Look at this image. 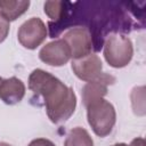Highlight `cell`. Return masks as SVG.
I'll return each instance as SVG.
<instances>
[{"label":"cell","mask_w":146,"mask_h":146,"mask_svg":"<svg viewBox=\"0 0 146 146\" xmlns=\"http://www.w3.org/2000/svg\"><path fill=\"white\" fill-rule=\"evenodd\" d=\"M29 89L34 96L42 98L47 115L52 123L59 124L67 121L75 111L74 90L44 70L35 68L31 72Z\"/></svg>","instance_id":"1"},{"label":"cell","mask_w":146,"mask_h":146,"mask_svg":"<svg viewBox=\"0 0 146 146\" xmlns=\"http://www.w3.org/2000/svg\"><path fill=\"white\" fill-rule=\"evenodd\" d=\"M86 108L88 123L92 131L98 137L108 136L116 122V112L113 104L100 98L86 106Z\"/></svg>","instance_id":"2"},{"label":"cell","mask_w":146,"mask_h":146,"mask_svg":"<svg viewBox=\"0 0 146 146\" xmlns=\"http://www.w3.org/2000/svg\"><path fill=\"white\" fill-rule=\"evenodd\" d=\"M103 54L107 64L114 68L127 66L133 56V47L130 38L120 33H111L105 42Z\"/></svg>","instance_id":"3"},{"label":"cell","mask_w":146,"mask_h":146,"mask_svg":"<svg viewBox=\"0 0 146 146\" xmlns=\"http://www.w3.org/2000/svg\"><path fill=\"white\" fill-rule=\"evenodd\" d=\"M48 31L46 24L39 17H31L18 29V42L26 49H36L47 38Z\"/></svg>","instance_id":"4"},{"label":"cell","mask_w":146,"mask_h":146,"mask_svg":"<svg viewBox=\"0 0 146 146\" xmlns=\"http://www.w3.org/2000/svg\"><path fill=\"white\" fill-rule=\"evenodd\" d=\"M62 39L68 44L71 57L73 59H78L91 54L94 48L91 33L87 27L83 26H75L67 30L63 34Z\"/></svg>","instance_id":"5"},{"label":"cell","mask_w":146,"mask_h":146,"mask_svg":"<svg viewBox=\"0 0 146 146\" xmlns=\"http://www.w3.org/2000/svg\"><path fill=\"white\" fill-rule=\"evenodd\" d=\"M39 58L47 65L63 66L72 57L68 44L60 38L46 43L39 51Z\"/></svg>","instance_id":"6"},{"label":"cell","mask_w":146,"mask_h":146,"mask_svg":"<svg viewBox=\"0 0 146 146\" xmlns=\"http://www.w3.org/2000/svg\"><path fill=\"white\" fill-rule=\"evenodd\" d=\"M73 73L82 81L89 82L97 79L103 71L102 59L96 54H89L84 57L72 59L71 64Z\"/></svg>","instance_id":"7"},{"label":"cell","mask_w":146,"mask_h":146,"mask_svg":"<svg viewBox=\"0 0 146 146\" xmlns=\"http://www.w3.org/2000/svg\"><path fill=\"white\" fill-rule=\"evenodd\" d=\"M115 82V78L107 73H102L97 79L89 81L84 84L81 91L82 103L84 106L104 98L107 95V87Z\"/></svg>","instance_id":"8"},{"label":"cell","mask_w":146,"mask_h":146,"mask_svg":"<svg viewBox=\"0 0 146 146\" xmlns=\"http://www.w3.org/2000/svg\"><path fill=\"white\" fill-rule=\"evenodd\" d=\"M25 96V84L24 82L11 76L2 80L0 84V99L7 105H15L19 103Z\"/></svg>","instance_id":"9"},{"label":"cell","mask_w":146,"mask_h":146,"mask_svg":"<svg viewBox=\"0 0 146 146\" xmlns=\"http://www.w3.org/2000/svg\"><path fill=\"white\" fill-rule=\"evenodd\" d=\"M29 7V0H0V14L9 23L27 11Z\"/></svg>","instance_id":"10"},{"label":"cell","mask_w":146,"mask_h":146,"mask_svg":"<svg viewBox=\"0 0 146 146\" xmlns=\"http://www.w3.org/2000/svg\"><path fill=\"white\" fill-rule=\"evenodd\" d=\"M64 146H94V140L84 128L75 127L68 131Z\"/></svg>","instance_id":"11"},{"label":"cell","mask_w":146,"mask_h":146,"mask_svg":"<svg viewBox=\"0 0 146 146\" xmlns=\"http://www.w3.org/2000/svg\"><path fill=\"white\" fill-rule=\"evenodd\" d=\"M64 6L65 2L63 1H47L44 3V13L51 21L58 22L64 15Z\"/></svg>","instance_id":"12"},{"label":"cell","mask_w":146,"mask_h":146,"mask_svg":"<svg viewBox=\"0 0 146 146\" xmlns=\"http://www.w3.org/2000/svg\"><path fill=\"white\" fill-rule=\"evenodd\" d=\"M9 29H10V24L8 21H6L1 14H0V43L3 42L6 40V38L8 36L9 33Z\"/></svg>","instance_id":"13"},{"label":"cell","mask_w":146,"mask_h":146,"mask_svg":"<svg viewBox=\"0 0 146 146\" xmlns=\"http://www.w3.org/2000/svg\"><path fill=\"white\" fill-rule=\"evenodd\" d=\"M27 146H56V145L47 138H36L33 139Z\"/></svg>","instance_id":"14"},{"label":"cell","mask_w":146,"mask_h":146,"mask_svg":"<svg viewBox=\"0 0 146 146\" xmlns=\"http://www.w3.org/2000/svg\"><path fill=\"white\" fill-rule=\"evenodd\" d=\"M129 146H145V140L141 137H137V138L132 139V141L130 143Z\"/></svg>","instance_id":"15"},{"label":"cell","mask_w":146,"mask_h":146,"mask_svg":"<svg viewBox=\"0 0 146 146\" xmlns=\"http://www.w3.org/2000/svg\"><path fill=\"white\" fill-rule=\"evenodd\" d=\"M112 146H129V145L125 144V143H117V144H114V145H112Z\"/></svg>","instance_id":"16"},{"label":"cell","mask_w":146,"mask_h":146,"mask_svg":"<svg viewBox=\"0 0 146 146\" xmlns=\"http://www.w3.org/2000/svg\"><path fill=\"white\" fill-rule=\"evenodd\" d=\"M0 146H11L10 144H8V143H5V141H1L0 143Z\"/></svg>","instance_id":"17"},{"label":"cell","mask_w":146,"mask_h":146,"mask_svg":"<svg viewBox=\"0 0 146 146\" xmlns=\"http://www.w3.org/2000/svg\"><path fill=\"white\" fill-rule=\"evenodd\" d=\"M2 80H3V79H2L1 76H0V84H1V82H2Z\"/></svg>","instance_id":"18"}]
</instances>
